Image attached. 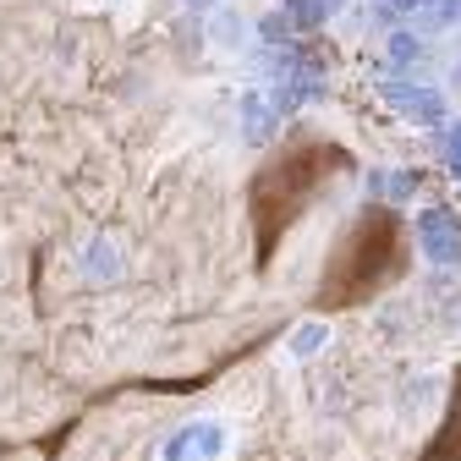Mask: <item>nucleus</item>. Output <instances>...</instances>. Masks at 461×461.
Wrapping results in <instances>:
<instances>
[{"instance_id":"obj_3","label":"nucleus","mask_w":461,"mask_h":461,"mask_svg":"<svg viewBox=\"0 0 461 461\" xmlns=\"http://www.w3.org/2000/svg\"><path fill=\"white\" fill-rule=\"evenodd\" d=\"M418 461H461V363L450 374V395H445V412L429 434V445L418 450Z\"/></svg>"},{"instance_id":"obj_1","label":"nucleus","mask_w":461,"mask_h":461,"mask_svg":"<svg viewBox=\"0 0 461 461\" xmlns=\"http://www.w3.org/2000/svg\"><path fill=\"white\" fill-rule=\"evenodd\" d=\"M412 269V225L390 203H368L352 225L340 230V242L324 258V275L313 285V313H352L401 285Z\"/></svg>"},{"instance_id":"obj_2","label":"nucleus","mask_w":461,"mask_h":461,"mask_svg":"<svg viewBox=\"0 0 461 461\" xmlns=\"http://www.w3.org/2000/svg\"><path fill=\"white\" fill-rule=\"evenodd\" d=\"M352 170V154L340 143H324V138H303V143H285L248 187V209H253V230H258V264L275 258V248L285 242L319 193H330L335 176Z\"/></svg>"}]
</instances>
